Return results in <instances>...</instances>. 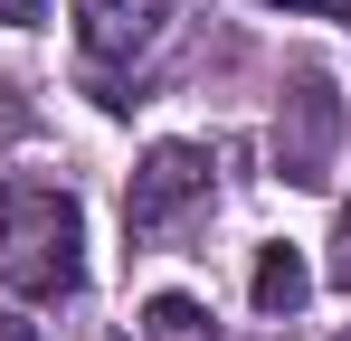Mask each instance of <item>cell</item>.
<instances>
[{
	"instance_id": "cell-9",
	"label": "cell",
	"mask_w": 351,
	"mask_h": 341,
	"mask_svg": "<svg viewBox=\"0 0 351 341\" xmlns=\"http://www.w3.org/2000/svg\"><path fill=\"white\" fill-rule=\"evenodd\" d=\"M0 19H48V0H0Z\"/></svg>"
},
{
	"instance_id": "cell-8",
	"label": "cell",
	"mask_w": 351,
	"mask_h": 341,
	"mask_svg": "<svg viewBox=\"0 0 351 341\" xmlns=\"http://www.w3.org/2000/svg\"><path fill=\"white\" fill-rule=\"evenodd\" d=\"M266 10H313V19H351V0H266Z\"/></svg>"
},
{
	"instance_id": "cell-5",
	"label": "cell",
	"mask_w": 351,
	"mask_h": 341,
	"mask_svg": "<svg viewBox=\"0 0 351 341\" xmlns=\"http://www.w3.org/2000/svg\"><path fill=\"white\" fill-rule=\"evenodd\" d=\"M247 294H256V313H266V323H294V313H304V294H313V275H304V256H294V247H266V256H256V275H247Z\"/></svg>"
},
{
	"instance_id": "cell-11",
	"label": "cell",
	"mask_w": 351,
	"mask_h": 341,
	"mask_svg": "<svg viewBox=\"0 0 351 341\" xmlns=\"http://www.w3.org/2000/svg\"><path fill=\"white\" fill-rule=\"evenodd\" d=\"M342 341H351V332H342Z\"/></svg>"
},
{
	"instance_id": "cell-1",
	"label": "cell",
	"mask_w": 351,
	"mask_h": 341,
	"mask_svg": "<svg viewBox=\"0 0 351 341\" xmlns=\"http://www.w3.org/2000/svg\"><path fill=\"white\" fill-rule=\"evenodd\" d=\"M86 275V218L66 190H38V180H10L0 190V284L29 294V303H66Z\"/></svg>"
},
{
	"instance_id": "cell-7",
	"label": "cell",
	"mask_w": 351,
	"mask_h": 341,
	"mask_svg": "<svg viewBox=\"0 0 351 341\" xmlns=\"http://www.w3.org/2000/svg\"><path fill=\"white\" fill-rule=\"evenodd\" d=\"M323 275H332V284L351 294V209H342V227H332V266H323Z\"/></svg>"
},
{
	"instance_id": "cell-3",
	"label": "cell",
	"mask_w": 351,
	"mask_h": 341,
	"mask_svg": "<svg viewBox=\"0 0 351 341\" xmlns=\"http://www.w3.org/2000/svg\"><path fill=\"white\" fill-rule=\"evenodd\" d=\"M162 19H171V0H76V38H86V57H105V66L143 57L162 38Z\"/></svg>"
},
{
	"instance_id": "cell-2",
	"label": "cell",
	"mask_w": 351,
	"mask_h": 341,
	"mask_svg": "<svg viewBox=\"0 0 351 341\" xmlns=\"http://www.w3.org/2000/svg\"><path fill=\"white\" fill-rule=\"evenodd\" d=\"M209 199V152L199 142H152L143 170H133V190H123V227L152 247V237H171L180 209H199Z\"/></svg>"
},
{
	"instance_id": "cell-6",
	"label": "cell",
	"mask_w": 351,
	"mask_h": 341,
	"mask_svg": "<svg viewBox=\"0 0 351 341\" xmlns=\"http://www.w3.org/2000/svg\"><path fill=\"white\" fill-rule=\"evenodd\" d=\"M143 341H209V313L190 294H152L143 303Z\"/></svg>"
},
{
	"instance_id": "cell-10",
	"label": "cell",
	"mask_w": 351,
	"mask_h": 341,
	"mask_svg": "<svg viewBox=\"0 0 351 341\" xmlns=\"http://www.w3.org/2000/svg\"><path fill=\"white\" fill-rule=\"evenodd\" d=\"M0 341H38V332H29V323H0Z\"/></svg>"
},
{
	"instance_id": "cell-4",
	"label": "cell",
	"mask_w": 351,
	"mask_h": 341,
	"mask_svg": "<svg viewBox=\"0 0 351 341\" xmlns=\"http://www.w3.org/2000/svg\"><path fill=\"white\" fill-rule=\"evenodd\" d=\"M332 123H342V105H332V86L323 76H294V133H285V180H323V152H332Z\"/></svg>"
}]
</instances>
